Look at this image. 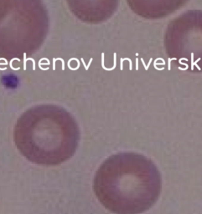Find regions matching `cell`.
Returning <instances> with one entry per match:
<instances>
[{
  "label": "cell",
  "mask_w": 202,
  "mask_h": 214,
  "mask_svg": "<svg viewBox=\"0 0 202 214\" xmlns=\"http://www.w3.org/2000/svg\"><path fill=\"white\" fill-rule=\"evenodd\" d=\"M46 8L40 1H7L0 14V59L22 60L41 46L48 32Z\"/></svg>",
  "instance_id": "2"
},
{
  "label": "cell",
  "mask_w": 202,
  "mask_h": 214,
  "mask_svg": "<svg viewBox=\"0 0 202 214\" xmlns=\"http://www.w3.org/2000/svg\"><path fill=\"white\" fill-rule=\"evenodd\" d=\"M165 47L179 68L202 72V10H189L173 19L165 32Z\"/></svg>",
  "instance_id": "3"
},
{
  "label": "cell",
  "mask_w": 202,
  "mask_h": 214,
  "mask_svg": "<svg viewBox=\"0 0 202 214\" xmlns=\"http://www.w3.org/2000/svg\"><path fill=\"white\" fill-rule=\"evenodd\" d=\"M80 130L75 118L63 107L39 105L24 112L14 129L20 154L40 165H58L74 156Z\"/></svg>",
  "instance_id": "1"
}]
</instances>
